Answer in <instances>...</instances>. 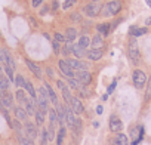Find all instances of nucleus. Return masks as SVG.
I'll return each mask as SVG.
<instances>
[{"label": "nucleus", "instance_id": "1", "mask_svg": "<svg viewBox=\"0 0 151 145\" xmlns=\"http://www.w3.org/2000/svg\"><path fill=\"white\" fill-rule=\"evenodd\" d=\"M132 80H133V85L136 89H142L147 83V76H145V72L141 71V70H135L133 71V74H132Z\"/></svg>", "mask_w": 151, "mask_h": 145}, {"label": "nucleus", "instance_id": "2", "mask_svg": "<svg viewBox=\"0 0 151 145\" xmlns=\"http://www.w3.org/2000/svg\"><path fill=\"white\" fill-rule=\"evenodd\" d=\"M127 53H129V58L132 59V62H133V64H138V62H139V49H138V45H136L135 37L129 42Z\"/></svg>", "mask_w": 151, "mask_h": 145}, {"label": "nucleus", "instance_id": "3", "mask_svg": "<svg viewBox=\"0 0 151 145\" xmlns=\"http://www.w3.org/2000/svg\"><path fill=\"white\" fill-rule=\"evenodd\" d=\"M74 79L77 80L80 85H83V86H88V85H91V82H92V74L89 71H77L74 74Z\"/></svg>", "mask_w": 151, "mask_h": 145}, {"label": "nucleus", "instance_id": "4", "mask_svg": "<svg viewBox=\"0 0 151 145\" xmlns=\"http://www.w3.org/2000/svg\"><path fill=\"white\" fill-rule=\"evenodd\" d=\"M67 64L71 67L73 71H88L89 65L82 59H67Z\"/></svg>", "mask_w": 151, "mask_h": 145}, {"label": "nucleus", "instance_id": "5", "mask_svg": "<svg viewBox=\"0 0 151 145\" xmlns=\"http://www.w3.org/2000/svg\"><path fill=\"white\" fill-rule=\"evenodd\" d=\"M101 8H102V6L96 5L95 2H92V3H89V5H86V6H85L83 12H85L88 17H91V18H95V17H98V15L101 14Z\"/></svg>", "mask_w": 151, "mask_h": 145}, {"label": "nucleus", "instance_id": "6", "mask_svg": "<svg viewBox=\"0 0 151 145\" xmlns=\"http://www.w3.org/2000/svg\"><path fill=\"white\" fill-rule=\"evenodd\" d=\"M58 67H59L61 72L64 74V77H67V79H73V77H74V71L71 70V67L67 64L65 59H61V61L58 62Z\"/></svg>", "mask_w": 151, "mask_h": 145}, {"label": "nucleus", "instance_id": "7", "mask_svg": "<svg viewBox=\"0 0 151 145\" xmlns=\"http://www.w3.org/2000/svg\"><path fill=\"white\" fill-rule=\"evenodd\" d=\"M107 9L110 12V17L111 15H117L122 11V2H120V0H113V2L107 3Z\"/></svg>", "mask_w": 151, "mask_h": 145}, {"label": "nucleus", "instance_id": "8", "mask_svg": "<svg viewBox=\"0 0 151 145\" xmlns=\"http://www.w3.org/2000/svg\"><path fill=\"white\" fill-rule=\"evenodd\" d=\"M25 64H27V67L30 68V71L33 72L37 79H42V77H43V72H42V70H40V67H39L37 64H34V62L30 61V59H25Z\"/></svg>", "mask_w": 151, "mask_h": 145}, {"label": "nucleus", "instance_id": "9", "mask_svg": "<svg viewBox=\"0 0 151 145\" xmlns=\"http://www.w3.org/2000/svg\"><path fill=\"white\" fill-rule=\"evenodd\" d=\"M24 132H25V135L31 139V141H34L36 138H37V127L33 124V123H25V127H24Z\"/></svg>", "mask_w": 151, "mask_h": 145}, {"label": "nucleus", "instance_id": "10", "mask_svg": "<svg viewBox=\"0 0 151 145\" xmlns=\"http://www.w3.org/2000/svg\"><path fill=\"white\" fill-rule=\"evenodd\" d=\"M110 129H111V132H120L123 129L122 120L119 117H116V116H111V118H110Z\"/></svg>", "mask_w": 151, "mask_h": 145}, {"label": "nucleus", "instance_id": "11", "mask_svg": "<svg viewBox=\"0 0 151 145\" xmlns=\"http://www.w3.org/2000/svg\"><path fill=\"white\" fill-rule=\"evenodd\" d=\"M0 104H2L5 108H11V107H12L14 99H12V95H11L8 90H3V93H2V99H0Z\"/></svg>", "mask_w": 151, "mask_h": 145}, {"label": "nucleus", "instance_id": "12", "mask_svg": "<svg viewBox=\"0 0 151 145\" xmlns=\"http://www.w3.org/2000/svg\"><path fill=\"white\" fill-rule=\"evenodd\" d=\"M71 108H73L74 114H82V113L85 111V107H83V104H82V101H80L79 98H73V101H71Z\"/></svg>", "mask_w": 151, "mask_h": 145}, {"label": "nucleus", "instance_id": "13", "mask_svg": "<svg viewBox=\"0 0 151 145\" xmlns=\"http://www.w3.org/2000/svg\"><path fill=\"white\" fill-rule=\"evenodd\" d=\"M102 55H104L102 49H92V50H89V52L86 53L88 59H91V61H99V59L102 58Z\"/></svg>", "mask_w": 151, "mask_h": 145}, {"label": "nucleus", "instance_id": "14", "mask_svg": "<svg viewBox=\"0 0 151 145\" xmlns=\"http://www.w3.org/2000/svg\"><path fill=\"white\" fill-rule=\"evenodd\" d=\"M17 136H18V141H19V144H21V145H33V141L25 135V132H24V130L17 132Z\"/></svg>", "mask_w": 151, "mask_h": 145}, {"label": "nucleus", "instance_id": "15", "mask_svg": "<svg viewBox=\"0 0 151 145\" xmlns=\"http://www.w3.org/2000/svg\"><path fill=\"white\" fill-rule=\"evenodd\" d=\"M91 45H92V49H102V46H104V40H102L101 34H96L95 37H92Z\"/></svg>", "mask_w": 151, "mask_h": 145}, {"label": "nucleus", "instance_id": "16", "mask_svg": "<svg viewBox=\"0 0 151 145\" xmlns=\"http://www.w3.org/2000/svg\"><path fill=\"white\" fill-rule=\"evenodd\" d=\"M14 113H15V117H17V120H19V121H25L27 120V111H25V108H21V107H17L15 110H14Z\"/></svg>", "mask_w": 151, "mask_h": 145}, {"label": "nucleus", "instance_id": "17", "mask_svg": "<svg viewBox=\"0 0 151 145\" xmlns=\"http://www.w3.org/2000/svg\"><path fill=\"white\" fill-rule=\"evenodd\" d=\"M96 30H98L99 34H102V36H108V34L111 33V25L107 24V22H104V24H98V25H96Z\"/></svg>", "mask_w": 151, "mask_h": 145}, {"label": "nucleus", "instance_id": "18", "mask_svg": "<svg viewBox=\"0 0 151 145\" xmlns=\"http://www.w3.org/2000/svg\"><path fill=\"white\" fill-rule=\"evenodd\" d=\"M73 53L77 56V59H82V58H85L86 56V49H83V47H80L79 45H73Z\"/></svg>", "mask_w": 151, "mask_h": 145}, {"label": "nucleus", "instance_id": "19", "mask_svg": "<svg viewBox=\"0 0 151 145\" xmlns=\"http://www.w3.org/2000/svg\"><path fill=\"white\" fill-rule=\"evenodd\" d=\"M129 33H130L132 37H139V36H144L147 33V28H138V27L132 25L130 30H129Z\"/></svg>", "mask_w": 151, "mask_h": 145}, {"label": "nucleus", "instance_id": "20", "mask_svg": "<svg viewBox=\"0 0 151 145\" xmlns=\"http://www.w3.org/2000/svg\"><path fill=\"white\" fill-rule=\"evenodd\" d=\"M24 89L28 92V95H30L33 99H37V93H36V89H34V86H33V83H31V82L25 80V86H24Z\"/></svg>", "mask_w": 151, "mask_h": 145}, {"label": "nucleus", "instance_id": "21", "mask_svg": "<svg viewBox=\"0 0 151 145\" xmlns=\"http://www.w3.org/2000/svg\"><path fill=\"white\" fill-rule=\"evenodd\" d=\"M114 145H129V139L124 133H120L116 136V141H114Z\"/></svg>", "mask_w": 151, "mask_h": 145}, {"label": "nucleus", "instance_id": "22", "mask_svg": "<svg viewBox=\"0 0 151 145\" xmlns=\"http://www.w3.org/2000/svg\"><path fill=\"white\" fill-rule=\"evenodd\" d=\"M45 88L47 89V92H49V101L53 104V105H56L58 104V96H56V93H55V90L47 85V83H45Z\"/></svg>", "mask_w": 151, "mask_h": 145}, {"label": "nucleus", "instance_id": "23", "mask_svg": "<svg viewBox=\"0 0 151 145\" xmlns=\"http://www.w3.org/2000/svg\"><path fill=\"white\" fill-rule=\"evenodd\" d=\"M62 96H64V101H65V104L67 105H71V101H73V95H71V90L68 89V86H65L62 90Z\"/></svg>", "mask_w": 151, "mask_h": 145}, {"label": "nucleus", "instance_id": "24", "mask_svg": "<svg viewBox=\"0 0 151 145\" xmlns=\"http://www.w3.org/2000/svg\"><path fill=\"white\" fill-rule=\"evenodd\" d=\"M76 37H77V31H76V28H67V31H65V40L71 43L73 40H76Z\"/></svg>", "mask_w": 151, "mask_h": 145}, {"label": "nucleus", "instance_id": "25", "mask_svg": "<svg viewBox=\"0 0 151 145\" xmlns=\"http://www.w3.org/2000/svg\"><path fill=\"white\" fill-rule=\"evenodd\" d=\"M49 118H50V124H59V118H58V113L56 110H49Z\"/></svg>", "mask_w": 151, "mask_h": 145}, {"label": "nucleus", "instance_id": "26", "mask_svg": "<svg viewBox=\"0 0 151 145\" xmlns=\"http://www.w3.org/2000/svg\"><path fill=\"white\" fill-rule=\"evenodd\" d=\"M9 89V79L0 74V90H8Z\"/></svg>", "mask_w": 151, "mask_h": 145}, {"label": "nucleus", "instance_id": "27", "mask_svg": "<svg viewBox=\"0 0 151 145\" xmlns=\"http://www.w3.org/2000/svg\"><path fill=\"white\" fill-rule=\"evenodd\" d=\"M45 111H42V110H36V114H34V117H36V121H37V124H43L45 123Z\"/></svg>", "mask_w": 151, "mask_h": 145}, {"label": "nucleus", "instance_id": "28", "mask_svg": "<svg viewBox=\"0 0 151 145\" xmlns=\"http://www.w3.org/2000/svg\"><path fill=\"white\" fill-rule=\"evenodd\" d=\"M77 45H79L80 47H83V49H86V47H89V45H91V39H89L88 36H82Z\"/></svg>", "mask_w": 151, "mask_h": 145}, {"label": "nucleus", "instance_id": "29", "mask_svg": "<svg viewBox=\"0 0 151 145\" xmlns=\"http://www.w3.org/2000/svg\"><path fill=\"white\" fill-rule=\"evenodd\" d=\"M15 96H17V101H18V102H21V104H25V101H27V96H25V92H24L22 89H18V90H17V93H15Z\"/></svg>", "mask_w": 151, "mask_h": 145}, {"label": "nucleus", "instance_id": "30", "mask_svg": "<svg viewBox=\"0 0 151 145\" xmlns=\"http://www.w3.org/2000/svg\"><path fill=\"white\" fill-rule=\"evenodd\" d=\"M65 133H67L65 127L61 126V129H59V132H58V138H56V145H62V141H64V138H65Z\"/></svg>", "mask_w": 151, "mask_h": 145}, {"label": "nucleus", "instance_id": "31", "mask_svg": "<svg viewBox=\"0 0 151 145\" xmlns=\"http://www.w3.org/2000/svg\"><path fill=\"white\" fill-rule=\"evenodd\" d=\"M68 85H70V88H71V89H76V90H79V89L83 86V85H80L77 80H76L74 77H73V79H68Z\"/></svg>", "mask_w": 151, "mask_h": 145}, {"label": "nucleus", "instance_id": "32", "mask_svg": "<svg viewBox=\"0 0 151 145\" xmlns=\"http://www.w3.org/2000/svg\"><path fill=\"white\" fill-rule=\"evenodd\" d=\"M15 85H17L19 89H22V88L25 86V79H24L22 76H19V74H18V76L15 77Z\"/></svg>", "mask_w": 151, "mask_h": 145}, {"label": "nucleus", "instance_id": "33", "mask_svg": "<svg viewBox=\"0 0 151 145\" xmlns=\"http://www.w3.org/2000/svg\"><path fill=\"white\" fill-rule=\"evenodd\" d=\"M5 71H6V74H8V79H9V82H15V76H14V70L12 68H9L8 65L5 67Z\"/></svg>", "mask_w": 151, "mask_h": 145}, {"label": "nucleus", "instance_id": "34", "mask_svg": "<svg viewBox=\"0 0 151 145\" xmlns=\"http://www.w3.org/2000/svg\"><path fill=\"white\" fill-rule=\"evenodd\" d=\"M47 141H49L47 129H43V130H42V145H47Z\"/></svg>", "mask_w": 151, "mask_h": 145}, {"label": "nucleus", "instance_id": "35", "mask_svg": "<svg viewBox=\"0 0 151 145\" xmlns=\"http://www.w3.org/2000/svg\"><path fill=\"white\" fill-rule=\"evenodd\" d=\"M0 64L6 65V50H3V49H0Z\"/></svg>", "mask_w": 151, "mask_h": 145}, {"label": "nucleus", "instance_id": "36", "mask_svg": "<svg viewBox=\"0 0 151 145\" xmlns=\"http://www.w3.org/2000/svg\"><path fill=\"white\" fill-rule=\"evenodd\" d=\"M74 3H76V0H65L64 5H62V9H68V8H71Z\"/></svg>", "mask_w": 151, "mask_h": 145}, {"label": "nucleus", "instance_id": "37", "mask_svg": "<svg viewBox=\"0 0 151 145\" xmlns=\"http://www.w3.org/2000/svg\"><path fill=\"white\" fill-rule=\"evenodd\" d=\"M55 40H56V42H59V43L67 42V40H65V36H62L61 33H55Z\"/></svg>", "mask_w": 151, "mask_h": 145}, {"label": "nucleus", "instance_id": "38", "mask_svg": "<svg viewBox=\"0 0 151 145\" xmlns=\"http://www.w3.org/2000/svg\"><path fill=\"white\" fill-rule=\"evenodd\" d=\"M52 47H53L55 53H58V52H59V49H61V43H59V42H56V40H53V42H52Z\"/></svg>", "mask_w": 151, "mask_h": 145}, {"label": "nucleus", "instance_id": "39", "mask_svg": "<svg viewBox=\"0 0 151 145\" xmlns=\"http://www.w3.org/2000/svg\"><path fill=\"white\" fill-rule=\"evenodd\" d=\"M71 19H73L74 22H80V21H82V15H80V14H73V15H71Z\"/></svg>", "mask_w": 151, "mask_h": 145}, {"label": "nucleus", "instance_id": "40", "mask_svg": "<svg viewBox=\"0 0 151 145\" xmlns=\"http://www.w3.org/2000/svg\"><path fill=\"white\" fill-rule=\"evenodd\" d=\"M116 86H117V82L114 80V82H113V83H111V85L108 86V95H110V93H113V90L116 89Z\"/></svg>", "mask_w": 151, "mask_h": 145}, {"label": "nucleus", "instance_id": "41", "mask_svg": "<svg viewBox=\"0 0 151 145\" xmlns=\"http://www.w3.org/2000/svg\"><path fill=\"white\" fill-rule=\"evenodd\" d=\"M42 2H43V0H33L31 5H33V8H39L42 5Z\"/></svg>", "mask_w": 151, "mask_h": 145}, {"label": "nucleus", "instance_id": "42", "mask_svg": "<svg viewBox=\"0 0 151 145\" xmlns=\"http://www.w3.org/2000/svg\"><path fill=\"white\" fill-rule=\"evenodd\" d=\"M56 85H58V88H59L61 90H62V89L65 88V83H64L62 80H56Z\"/></svg>", "mask_w": 151, "mask_h": 145}, {"label": "nucleus", "instance_id": "43", "mask_svg": "<svg viewBox=\"0 0 151 145\" xmlns=\"http://www.w3.org/2000/svg\"><path fill=\"white\" fill-rule=\"evenodd\" d=\"M46 71H47V74H49L50 79H55V74H53V70L52 68H46Z\"/></svg>", "mask_w": 151, "mask_h": 145}, {"label": "nucleus", "instance_id": "44", "mask_svg": "<svg viewBox=\"0 0 151 145\" xmlns=\"http://www.w3.org/2000/svg\"><path fill=\"white\" fill-rule=\"evenodd\" d=\"M52 8H53V11H56V9H58V8H59V3H58V2H56V0H55V2H53V3H52Z\"/></svg>", "mask_w": 151, "mask_h": 145}, {"label": "nucleus", "instance_id": "45", "mask_svg": "<svg viewBox=\"0 0 151 145\" xmlns=\"http://www.w3.org/2000/svg\"><path fill=\"white\" fill-rule=\"evenodd\" d=\"M102 111H104L102 105H98V107H96V113H98V114H102Z\"/></svg>", "mask_w": 151, "mask_h": 145}, {"label": "nucleus", "instance_id": "46", "mask_svg": "<svg viewBox=\"0 0 151 145\" xmlns=\"http://www.w3.org/2000/svg\"><path fill=\"white\" fill-rule=\"evenodd\" d=\"M151 96V82H150V86H148V92H147V98Z\"/></svg>", "mask_w": 151, "mask_h": 145}, {"label": "nucleus", "instance_id": "47", "mask_svg": "<svg viewBox=\"0 0 151 145\" xmlns=\"http://www.w3.org/2000/svg\"><path fill=\"white\" fill-rule=\"evenodd\" d=\"M47 9H49V8H47V6H45V8H43V11H40V15H45V14L47 12Z\"/></svg>", "mask_w": 151, "mask_h": 145}, {"label": "nucleus", "instance_id": "48", "mask_svg": "<svg viewBox=\"0 0 151 145\" xmlns=\"http://www.w3.org/2000/svg\"><path fill=\"white\" fill-rule=\"evenodd\" d=\"M145 24L150 25V24H151V18H147V19H145Z\"/></svg>", "mask_w": 151, "mask_h": 145}, {"label": "nucleus", "instance_id": "49", "mask_svg": "<svg viewBox=\"0 0 151 145\" xmlns=\"http://www.w3.org/2000/svg\"><path fill=\"white\" fill-rule=\"evenodd\" d=\"M145 2H147V5H148V6L151 8V0H145Z\"/></svg>", "mask_w": 151, "mask_h": 145}, {"label": "nucleus", "instance_id": "50", "mask_svg": "<svg viewBox=\"0 0 151 145\" xmlns=\"http://www.w3.org/2000/svg\"><path fill=\"white\" fill-rule=\"evenodd\" d=\"M2 93H3V90H0V99H2Z\"/></svg>", "mask_w": 151, "mask_h": 145}, {"label": "nucleus", "instance_id": "51", "mask_svg": "<svg viewBox=\"0 0 151 145\" xmlns=\"http://www.w3.org/2000/svg\"><path fill=\"white\" fill-rule=\"evenodd\" d=\"M92 2H98V0H92Z\"/></svg>", "mask_w": 151, "mask_h": 145}, {"label": "nucleus", "instance_id": "52", "mask_svg": "<svg viewBox=\"0 0 151 145\" xmlns=\"http://www.w3.org/2000/svg\"><path fill=\"white\" fill-rule=\"evenodd\" d=\"M0 72H2V67H0Z\"/></svg>", "mask_w": 151, "mask_h": 145}]
</instances>
